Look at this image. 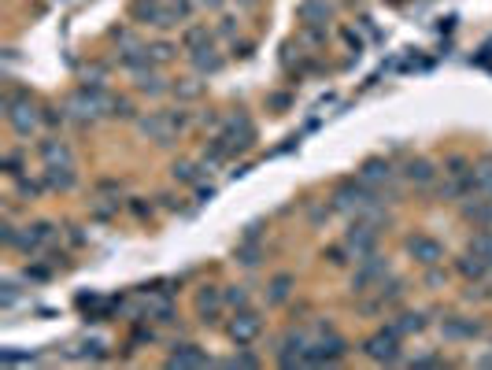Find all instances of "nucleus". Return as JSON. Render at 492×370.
Segmentation results:
<instances>
[{
  "instance_id": "nucleus-20",
  "label": "nucleus",
  "mask_w": 492,
  "mask_h": 370,
  "mask_svg": "<svg viewBox=\"0 0 492 370\" xmlns=\"http://www.w3.org/2000/svg\"><path fill=\"white\" fill-rule=\"evenodd\" d=\"M470 252L485 256V259H489V267H492V230H481L477 237H470Z\"/></svg>"
},
{
  "instance_id": "nucleus-21",
  "label": "nucleus",
  "mask_w": 492,
  "mask_h": 370,
  "mask_svg": "<svg viewBox=\"0 0 492 370\" xmlns=\"http://www.w3.org/2000/svg\"><path fill=\"white\" fill-rule=\"evenodd\" d=\"M48 185H52V189H71V185H74L71 167H48Z\"/></svg>"
},
{
  "instance_id": "nucleus-15",
  "label": "nucleus",
  "mask_w": 492,
  "mask_h": 370,
  "mask_svg": "<svg viewBox=\"0 0 492 370\" xmlns=\"http://www.w3.org/2000/svg\"><path fill=\"white\" fill-rule=\"evenodd\" d=\"M192 67L197 71H204V74H215L219 67H222V56L211 45H204V49H197L192 52Z\"/></svg>"
},
{
  "instance_id": "nucleus-30",
  "label": "nucleus",
  "mask_w": 492,
  "mask_h": 370,
  "mask_svg": "<svg viewBox=\"0 0 492 370\" xmlns=\"http://www.w3.org/2000/svg\"><path fill=\"white\" fill-rule=\"evenodd\" d=\"M219 30H222L226 37H233V30H237V26H233V19H222V26H219Z\"/></svg>"
},
{
  "instance_id": "nucleus-16",
  "label": "nucleus",
  "mask_w": 492,
  "mask_h": 370,
  "mask_svg": "<svg viewBox=\"0 0 492 370\" xmlns=\"http://www.w3.org/2000/svg\"><path fill=\"white\" fill-rule=\"evenodd\" d=\"M444 333L452 337V341H463V337H477L481 326L477 322H466V319H448L444 322Z\"/></svg>"
},
{
  "instance_id": "nucleus-18",
  "label": "nucleus",
  "mask_w": 492,
  "mask_h": 370,
  "mask_svg": "<svg viewBox=\"0 0 492 370\" xmlns=\"http://www.w3.org/2000/svg\"><path fill=\"white\" fill-rule=\"evenodd\" d=\"M181 45H185L189 52H197V49L211 45V34H208V26H189L185 34H181Z\"/></svg>"
},
{
  "instance_id": "nucleus-12",
  "label": "nucleus",
  "mask_w": 492,
  "mask_h": 370,
  "mask_svg": "<svg viewBox=\"0 0 492 370\" xmlns=\"http://www.w3.org/2000/svg\"><path fill=\"white\" fill-rule=\"evenodd\" d=\"M41 156L48 167H71V148L63 141H41Z\"/></svg>"
},
{
  "instance_id": "nucleus-8",
  "label": "nucleus",
  "mask_w": 492,
  "mask_h": 370,
  "mask_svg": "<svg viewBox=\"0 0 492 370\" xmlns=\"http://www.w3.org/2000/svg\"><path fill=\"white\" fill-rule=\"evenodd\" d=\"M222 303H226V292H219V289H211V285H204V289L197 292V315L204 322H215L219 319Z\"/></svg>"
},
{
  "instance_id": "nucleus-31",
  "label": "nucleus",
  "mask_w": 492,
  "mask_h": 370,
  "mask_svg": "<svg viewBox=\"0 0 492 370\" xmlns=\"http://www.w3.org/2000/svg\"><path fill=\"white\" fill-rule=\"evenodd\" d=\"M4 303H15V285H4Z\"/></svg>"
},
{
  "instance_id": "nucleus-2",
  "label": "nucleus",
  "mask_w": 492,
  "mask_h": 370,
  "mask_svg": "<svg viewBox=\"0 0 492 370\" xmlns=\"http://www.w3.org/2000/svg\"><path fill=\"white\" fill-rule=\"evenodd\" d=\"M4 112H8V123H12L19 134H30V130H37V123H41L37 107L30 104V96H23V93H8Z\"/></svg>"
},
{
  "instance_id": "nucleus-19",
  "label": "nucleus",
  "mask_w": 492,
  "mask_h": 370,
  "mask_svg": "<svg viewBox=\"0 0 492 370\" xmlns=\"http://www.w3.org/2000/svg\"><path fill=\"white\" fill-rule=\"evenodd\" d=\"M422 326H426L422 315H419V311H408V315H400V322H392V330L403 337V333H419Z\"/></svg>"
},
{
  "instance_id": "nucleus-22",
  "label": "nucleus",
  "mask_w": 492,
  "mask_h": 370,
  "mask_svg": "<svg viewBox=\"0 0 492 370\" xmlns=\"http://www.w3.org/2000/svg\"><path fill=\"white\" fill-rule=\"evenodd\" d=\"M474 189L492 197V163H481V167L474 170Z\"/></svg>"
},
{
  "instance_id": "nucleus-10",
  "label": "nucleus",
  "mask_w": 492,
  "mask_h": 370,
  "mask_svg": "<svg viewBox=\"0 0 492 370\" xmlns=\"http://www.w3.org/2000/svg\"><path fill=\"white\" fill-rule=\"evenodd\" d=\"M208 363H211L208 352H200L197 344H178L167 359V367H208Z\"/></svg>"
},
{
  "instance_id": "nucleus-33",
  "label": "nucleus",
  "mask_w": 492,
  "mask_h": 370,
  "mask_svg": "<svg viewBox=\"0 0 492 370\" xmlns=\"http://www.w3.org/2000/svg\"><path fill=\"white\" fill-rule=\"evenodd\" d=\"M237 4H241V8H255L259 0H237Z\"/></svg>"
},
{
  "instance_id": "nucleus-24",
  "label": "nucleus",
  "mask_w": 492,
  "mask_h": 370,
  "mask_svg": "<svg viewBox=\"0 0 492 370\" xmlns=\"http://www.w3.org/2000/svg\"><path fill=\"white\" fill-rule=\"evenodd\" d=\"M289 285H293V278H289V274L274 278V281H271V303H282V300L289 297Z\"/></svg>"
},
{
  "instance_id": "nucleus-17",
  "label": "nucleus",
  "mask_w": 492,
  "mask_h": 370,
  "mask_svg": "<svg viewBox=\"0 0 492 370\" xmlns=\"http://www.w3.org/2000/svg\"><path fill=\"white\" fill-rule=\"evenodd\" d=\"M433 174H437V170H433L430 159H411V163H408V178H411L414 185H430Z\"/></svg>"
},
{
  "instance_id": "nucleus-29",
  "label": "nucleus",
  "mask_w": 492,
  "mask_h": 370,
  "mask_svg": "<svg viewBox=\"0 0 492 370\" xmlns=\"http://www.w3.org/2000/svg\"><path fill=\"white\" fill-rule=\"evenodd\" d=\"M255 363H259L255 355H237V359H230V367H255Z\"/></svg>"
},
{
  "instance_id": "nucleus-14",
  "label": "nucleus",
  "mask_w": 492,
  "mask_h": 370,
  "mask_svg": "<svg viewBox=\"0 0 492 370\" xmlns=\"http://www.w3.org/2000/svg\"><path fill=\"white\" fill-rule=\"evenodd\" d=\"M359 178L367 185H381V182L392 178V167H389V163H381V159H367V163H363V170H359Z\"/></svg>"
},
{
  "instance_id": "nucleus-11",
  "label": "nucleus",
  "mask_w": 492,
  "mask_h": 370,
  "mask_svg": "<svg viewBox=\"0 0 492 370\" xmlns=\"http://www.w3.org/2000/svg\"><path fill=\"white\" fill-rule=\"evenodd\" d=\"M329 15H334V8L326 0H304L300 4V23H307V26H326Z\"/></svg>"
},
{
  "instance_id": "nucleus-27",
  "label": "nucleus",
  "mask_w": 492,
  "mask_h": 370,
  "mask_svg": "<svg viewBox=\"0 0 492 370\" xmlns=\"http://www.w3.org/2000/svg\"><path fill=\"white\" fill-rule=\"evenodd\" d=\"M174 178L178 182H197V167H192V163H174Z\"/></svg>"
},
{
  "instance_id": "nucleus-23",
  "label": "nucleus",
  "mask_w": 492,
  "mask_h": 370,
  "mask_svg": "<svg viewBox=\"0 0 492 370\" xmlns=\"http://www.w3.org/2000/svg\"><path fill=\"white\" fill-rule=\"evenodd\" d=\"M137 89L156 96V93H163V85H159V78H156L152 71H137Z\"/></svg>"
},
{
  "instance_id": "nucleus-32",
  "label": "nucleus",
  "mask_w": 492,
  "mask_h": 370,
  "mask_svg": "<svg viewBox=\"0 0 492 370\" xmlns=\"http://www.w3.org/2000/svg\"><path fill=\"white\" fill-rule=\"evenodd\" d=\"M200 4H204V8H211V12H219V8H222V0H200Z\"/></svg>"
},
{
  "instance_id": "nucleus-28",
  "label": "nucleus",
  "mask_w": 492,
  "mask_h": 370,
  "mask_svg": "<svg viewBox=\"0 0 492 370\" xmlns=\"http://www.w3.org/2000/svg\"><path fill=\"white\" fill-rule=\"evenodd\" d=\"M200 89H204V85H200V82H192V78H189L185 85H178V93L185 96V100H192V96H200Z\"/></svg>"
},
{
  "instance_id": "nucleus-7",
  "label": "nucleus",
  "mask_w": 492,
  "mask_h": 370,
  "mask_svg": "<svg viewBox=\"0 0 492 370\" xmlns=\"http://www.w3.org/2000/svg\"><path fill=\"white\" fill-rule=\"evenodd\" d=\"M259 330H263V322L255 319V311H248V308H244V311L237 315V319L230 322V337H233L237 344H248V341H255V337H259Z\"/></svg>"
},
{
  "instance_id": "nucleus-25",
  "label": "nucleus",
  "mask_w": 492,
  "mask_h": 370,
  "mask_svg": "<svg viewBox=\"0 0 492 370\" xmlns=\"http://www.w3.org/2000/svg\"><path fill=\"white\" fill-rule=\"evenodd\" d=\"M226 303H230V308H248V292H244L241 285H233V289H226Z\"/></svg>"
},
{
  "instance_id": "nucleus-6",
  "label": "nucleus",
  "mask_w": 492,
  "mask_h": 370,
  "mask_svg": "<svg viewBox=\"0 0 492 370\" xmlns=\"http://www.w3.org/2000/svg\"><path fill=\"white\" fill-rule=\"evenodd\" d=\"M385 274H389V263L370 252V256H363V263H359V270H356V278H352V289L363 292L367 285H381Z\"/></svg>"
},
{
  "instance_id": "nucleus-1",
  "label": "nucleus",
  "mask_w": 492,
  "mask_h": 370,
  "mask_svg": "<svg viewBox=\"0 0 492 370\" xmlns=\"http://www.w3.org/2000/svg\"><path fill=\"white\" fill-rule=\"evenodd\" d=\"M252 141H255V130L248 118H233V123L222 130V134L211 141V159H230V156H237V152L244 148H252Z\"/></svg>"
},
{
  "instance_id": "nucleus-13",
  "label": "nucleus",
  "mask_w": 492,
  "mask_h": 370,
  "mask_svg": "<svg viewBox=\"0 0 492 370\" xmlns=\"http://www.w3.org/2000/svg\"><path fill=\"white\" fill-rule=\"evenodd\" d=\"M455 267H459V274H463V278H470V281H474V278H485V274H489V259H485V256H477V252L463 256Z\"/></svg>"
},
{
  "instance_id": "nucleus-26",
  "label": "nucleus",
  "mask_w": 492,
  "mask_h": 370,
  "mask_svg": "<svg viewBox=\"0 0 492 370\" xmlns=\"http://www.w3.org/2000/svg\"><path fill=\"white\" fill-rule=\"evenodd\" d=\"M170 52H174V49H170L167 41H159V45L148 49V56H152V63H167V60H170Z\"/></svg>"
},
{
  "instance_id": "nucleus-5",
  "label": "nucleus",
  "mask_w": 492,
  "mask_h": 370,
  "mask_svg": "<svg viewBox=\"0 0 492 370\" xmlns=\"http://www.w3.org/2000/svg\"><path fill=\"white\" fill-rule=\"evenodd\" d=\"M374 245H378V226H374L370 219L352 222V230L345 234V248H352L356 256H370Z\"/></svg>"
},
{
  "instance_id": "nucleus-4",
  "label": "nucleus",
  "mask_w": 492,
  "mask_h": 370,
  "mask_svg": "<svg viewBox=\"0 0 492 370\" xmlns=\"http://www.w3.org/2000/svg\"><path fill=\"white\" fill-rule=\"evenodd\" d=\"M363 352H367L374 363H400V333L392 330H381V333H374L367 344H363Z\"/></svg>"
},
{
  "instance_id": "nucleus-9",
  "label": "nucleus",
  "mask_w": 492,
  "mask_h": 370,
  "mask_svg": "<svg viewBox=\"0 0 492 370\" xmlns=\"http://www.w3.org/2000/svg\"><path fill=\"white\" fill-rule=\"evenodd\" d=\"M408 252L419 259L422 267H433V263H441V256H444V248L433 241V237H411L408 241Z\"/></svg>"
},
{
  "instance_id": "nucleus-3",
  "label": "nucleus",
  "mask_w": 492,
  "mask_h": 370,
  "mask_svg": "<svg viewBox=\"0 0 492 370\" xmlns=\"http://www.w3.org/2000/svg\"><path fill=\"white\" fill-rule=\"evenodd\" d=\"M181 126H185V115H170V112H159V115L141 118V134H148L152 141H159V145H170Z\"/></svg>"
}]
</instances>
